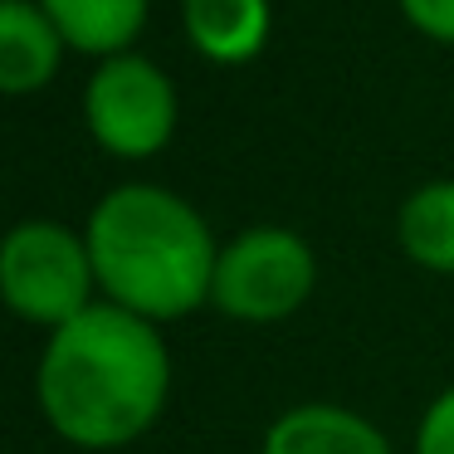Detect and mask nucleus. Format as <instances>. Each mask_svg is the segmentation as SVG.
<instances>
[{
    "label": "nucleus",
    "instance_id": "nucleus-6",
    "mask_svg": "<svg viewBox=\"0 0 454 454\" xmlns=\"http://www.w3.org/2000/svg\"><path fill=\"white\" fill-rule=\"evenodd\" d=\"M259 454H391V440L337 401H303L269 420Z\"/></svg>",
    "mask_w": 454,
    "mask_h": 454
},
{
    "label": "nucleus",
    "instance_id": "nucleus-8",
    "mask_svg": "<svg viewBox=\"0 0 454 454\" xmlns=\"http://www.w3.org/2000/svg\"><path fill=\"white\" fill-rule=\"evenodd\" d=\"M64 54L69 44L35 0H0V89L11 98L50 89Z\"/></svg>",
    "mask_w": 454,
    "mask_h": 454
},
{
    "label": "nucleus",
    "instance_id": "nucleus-9",
    "mask_svg": "<svg viewBox=\"0 0 454 454\" xmlns=\"http://www.w3.org/2000/svg\"><path fill=\"white\" fill-rule=\"evenodd\" d=\"M64 35V44L89 59H113L137 44L147 30L152 0H35Z\"/></svg>",
    "mask_w": 454,
    "mask_h": 454
},
{
    "label": "nucleus",
    "instance_id": "nucleus-5",
    "mask_svg": "<svg viewBox=\"0 0 454 454\" xmlns=\"http://www.w3.org/2000/svg\"><path fill=\"white\" fill-rule=\"evenodd\" d=\"M181 122V98L167 69L147 54H113L83 83V128L108 157L147 161L171 147Z\"/></svg>",
    "mask_w": 454,
    "mask_h": 454
},
{
    "label": "nucleus",
    "instance_id": "nucleus-12",
    "mask_svg": "<svg viewBox=\"0 0 454 454\" xmlns=\"http://www.w3.org/2000/svg\"><path fill=\"white\" fill-rule=\"evenodd\" d=\"M395 5H401L405 25H411L415 35L454 50V0H395Z\"/></svg>",
    "mask_w": 454,
    "mask_h": 454
},
{
    "label": "nucleus",
    "instance_id": "nucleus-2",
    "mask_svg": "<svg viewBox=\"0 0 454 454\" xmlns=\"http://www.w3.org/2000/svg\"><path fill=\"white\" fill-rule=\"evenodd\" d=\"M103 303L147 323H181L210 303L220 239L186 196L152 181H122L83 225Z\"/></svg>",
    "mask_w": 454,
    "mask_h": 454
},
{
    "label": "nucleus",
    "instance_id": "nucleus-7",
    "mask_svg": "<svg viewBox=\"0 0 454 454\" xmlns=\"http://www.w3.org/2000/svg\"><path fill=\"white\" fill-rule=\"evenodd\" d=\"M181 30L210 64H249L274 35V0H181Z\"/></svg>",
    "mask_w": 454,
    "mask_h": 454
},
{
    "label": "nucleus",
    "instance_id": "nucleus-10",
    "mask_svg": "<svg viewBox=\"0 0 454 454\" xmlns=\"http://www.w3.org/2000/svg\"><path fill=\"white\" fill-rule=\"evenodd\" d=\"M395 245L425 274H454V176H434L401 200Z\"/></svg>",
    "mask_w": 454,
    "mask_h": 454
},
{
    "label": "nucleus",
    "instance_id": "nucleus-4",
    "mask_svg": "<svg viewBox=\"0 0 454 454\" xmlns=\"http://www.w3.org/2000/svg\"><path fill=\"white\" fill-rule=\"evenodd\" d=\"M317 288V254L288 225H249L220 245L210 308L230 323L274 327L294 317Z\"/></svg>",
    "mask_w": 454,
    "mask_h": 454
},
{
    "label": "nucleus",
    "instance_id": "nucleus-1",
    "mask_svg": "<svg viewBox=\"0 0 454 454\" xmlns=\"http://www.w3.org/2000/svg\"><path fill=\"white\" fill-rule=\"evenodd\" d=\"M167 395L171 352L147 317L98 298L74 323L44 333L35 401L44 425L74 450L108 454L137 444L161 420Z\"/></svg>",
    "mask_w": 454,
    "mask_h": 454
},
{
    "label": "nucleus",
    "instance_id": "nucleus-3",
    "mask_svg": "<svg viewBox=\"0 0 454 454\" xmlns=\"http://www.w3.org/2000/svg\"><path fill=\"white\" fill-rule=\"evenodd\" d=\"M0 294L20 323H35L44 333L89 313L103 294L83 230L44 215L20 220L0 245Z\"/></svg>",
    "mask_w": 454,
    "mask_h": 454
},
{
    "label": "nucleus",
    "instance_id": "nucleus-11",
    "mask_svg": "<svg viewBox=\"0 0 454 454\" xmlns=\"http://www.w3.org/2000/svg\"><path fill=\"white\" fill-rule=\"evenodd\" d=\"M415 454H454V386H444L415 420Z\"/></svg>",
    "mask_w": 454,
    "mask_h": 454
}]
</instances>
